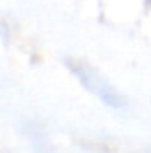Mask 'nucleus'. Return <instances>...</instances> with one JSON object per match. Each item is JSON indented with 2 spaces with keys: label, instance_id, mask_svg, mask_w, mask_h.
Returning a JSON list of instances; mask_svg holds the SVG:
<instances>
[]
</instances>
